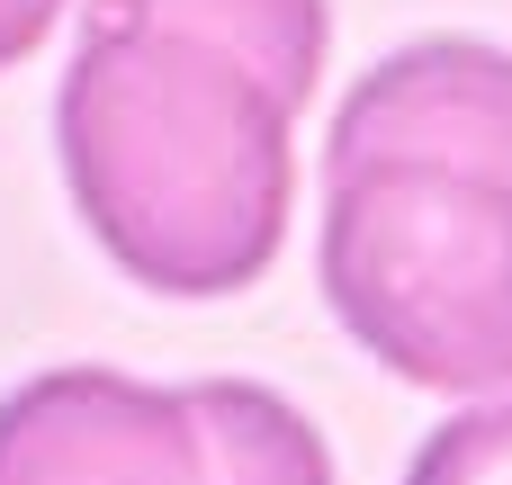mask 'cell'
<instances>
[{
  "mask_svg": "<svg viewBox=\"0 0 512 485\" xmlns=\"http://www.w3.org/2000/svg\"><path fill=\"white\" fill-rule=\"evenodd\" d=\"M324 0H90L54 144L99 252L162 297H234L288 234V126Z\"/></svg>",
  "mask_w": 512,
  "mask_h": 485,
  "instance_id": "obj_1",
  "label": "cell"
},
{
  "mask_svg": "<svg viewBox=\"0 0 512 485\" xmlns=\"http://www.w3.org/2000/svg\"><path fill=\"white\" fill-rule=\"evenodd\" d=\"M324 306L432 396L512 387V54L423 36L324 135Z\"/></svg>",
  "mask_w": 512,
  "mask_h": 485,
  "instance_id": "obj_2",
  "label": "cell"
},
{
  "mask_svg": "<svg viewBox=\"0 0 512 485\" xmlns=\"http://www.w3.org/2000/svg\"><path fill=\"white\" fill-rule=\"evenodd\" d=\"M0 485H216V441L189 387L45 369L0 396Z\"/></svg>",
  "mask_w": 512,
  "mask_h": 485,
  "instance_id": "obj_3",
  "label": "cell"
},
{
  "mask_svg": "<svg viewBox=\"0 0 512 485\" xmlns=\"http://www.w3.org/2000/svg\"><path fill=\"white\" fill-rule=\"evenodd\" d=\"M189 396H198L207 441H216V485H333V459H324L315 423L288 396L243 387V378H207Z\"/></svg>",
  "mask_w": 512,
  "mask_h": 485,
  "instance_id": "obj_4",
  "label": "cell"
},
{
  "mask_svg": "<svg viewBox=\"0 0 512 485\" xmlns=\"http://www.w3.org/2000/svg\"><path fill=\"white\" fill-rule=\"evenodd\" d=\"M405 485H512V405H477V414L441 423L414 450Z\"/></svg>",
  "mask_w": 512,
  "mask_h": 485,
  "instance_id": "obj_5",
  "label": "cell"
},
{
  "mask_svg": "<svg viewBox=\"0 0 512 485\" xmlns=\"http://www.w3.org/2000/svg\"><path fill=\"white\" fill-rule=\"evenodd\" d=\"M54 9H63V0H0V72H9L18 54H36V36L54 27Z\"/></svg>",
  "mask_w": 512,
  "mask_h": 485,
  "instance_id": "obj_6",
  "label": "cell"
}]
</instances>
